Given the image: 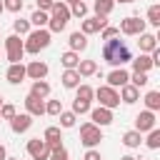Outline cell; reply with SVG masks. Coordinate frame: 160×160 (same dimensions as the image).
<instances>
[{"label": "cell", "mask_w": 160, "mask_h": 160, "mask_svg": "<svg viewBox=\"0 0 160 160\" xmlns=\"http://www.w3.org/2000/svg\"><path fill=\"white\" fill-rule=\"evenodd\" d=\"M148 22L155 25V28H160V5H158V2L148 8Z\"/></svg>", "instance_id": "4dcf8cb0"}, {"label": "cell", "mask_w": 160, "mask_h": 160, "mask_svg": "<svg viewBox=\"0 0 160 160\" xmlns=\"http://www.w3.org/2000/svg\"><path fill=\"white\" fill-rule=\"evenodd\" d=\"M145 108L152 110V112L160 110V92H158V90H150V92L145 95Z\"/></svg>", "instance_id": "f1b7e54d"}, {"label": "cell", "mask_w": 160, "mask_h": 160, "mask_svg": "<svg viewBox=\"0 0 160 160\" xmlns=\"http://www.w3.org/2000/svg\"><path fill=\"white\" fill-rule=\"evenodd\" d=\"M68 20H70V5H65L62 0L60 2L55 0L52 8H50V20H48L50 32H62L65 25H68Z\"/></svg>", "instance_id": "7a4b0ae2"}, {"label": "cell", "mask_w": 160, "mask_h": 160, "mask_svg": "<svg viewBox=\"0 0 160 160\" xmlns=\"http://www.w3.org/2000/svg\"><path fill=\"white\" fill-rule=\"evenodd\" d=\"M48 45H50V30H45V28H38V30L28 32V40L22 42L25 52H30V55H38V52L45 50Z\"/></svg>", "instance_id": "3957f363"}, {"label": "cell", "mask_w": 160, "mask_h": 160, "mask_svg": "<svg viewBox=\"0 0 160 160\" xmlns=\"http://www.w3.org/2000/svg\"><path fill=\"white\" fill-rule=\"evenodd\" d=\"M138 38H140V40H138L140 52H152V50L158 48V38H155V35H150V32H140Z\"/></svg>", "instance_id": "ffe728a7"}, {"label": "cell", "mask_w": 160, "mask_h": 160, "mask_svg": "<svg viewBox=\"0 0 160 160\" xmlns=\"http://www.w3.org/2000/svg\"><path fill=\"white\" fill-rule=\"evenodd\" d=\"M118 30L122 35H140V32H145V20L138 18V15H130V18L120 20V28Z\"/></svg>", "instance_id": "52a82bcc"}, {"label": "cell", "mask_w": 160, "mask_h": 160, "mask_svg": "<svg viewBox=\"0 0 160 160\" xmlns=\"http://www.w3.org/2000/svg\"><path fill=\"white\" fill-rule=\"evenodd\" d=\"M75 70H78V75H80V78H90V75H95V72H98V62H95V60H80Z\"/></svg>", "instance_id": "7402d4cb"}, {"label": "cell", "mask_w": 160, "mask_h": 160, "mask_svg": "<svg viewBox=\"0 0 160 160\" xmlns=\"http://www.w3.org/2000/svg\"><path fill=\"white\" fill-rule=\"evenodd\" d=\"M92 8H95V15L108 18V15L112 12V8H115V0H95V2H92Z\"/></svg>", "instance_id": "cb8c5ba5"}, {"label": "cell", "mask_w": 160, "mask_h": 160, "mask_svg": "<svg viewBox=\"0 0 160 160\" xmlns=\"http://www.w3.org/2000/svg\"><path fill=\"white\" fill-rule=\"evenodd\" d=\"M130 85H135V88H142V85H148V72H132L130 75Z\"/></svg>", "instance_id": "74e56055"}, {"label": "cell", "mask_w": 160, "mask_h": 160, "mask_svg": "<svg viewBox=\"0 0 160 160\" xmlns=\"http://www.w3.org/2000/svg\"><path fill=\"white\" fill-rule=\"evenodd\" d=\"M118 95H120V100H122V102L132 105V102H138V98H140V88H135V85H130V82H128V85H122V88H120V92H118Z\"/></svg>", "instance_id": "ac0fdd59"}, {"label": "cell", "mask_w": 160, "mask_h": 160, "mask_svg": "<svg viewBox=\"0 0 160 160\" xmlns=\"http://www.w3.org/2000/svg\"><path fill=\"white\" fill-rule=\"evenodd\" d=\"M105 25H108V20H105L102 15H95V18H85V20H82V30H80V32H85V35H95V32H100Z\"/></svg>", "instance_id": "30bf717a"}, {"label": "cell", "mask_w": 160, "mask_h": 160, "mask_svg": "<svg viewBox=\"0 0 160 160\" xmlns=\"http://www.w3.org/2000/svg\"><path fill=\"white\" fill-rule=\"evenodd\" d=\"M52 2H55V0H38V10H45V12H48V10L52 8Z\"/></svg>", "instance_id": "ee69618b"}, {"label": "cell", "mask_w": 160, "mask_h": 160, "mask_svg": "<svg viewBox=\"0 0 160 160\" xmlns=\"http://www.w3.org/2000/svg\"><path fill=\"white\" fill-rule=\"evenodd\" d=\"M115 2H135V0H115Z\"/></svg>", "instance_id": "c3c4849f"}, {"label": "cell", "mask_w": 160, "mask_h": 160, "mask_svg": "<svg viewBox=\"0 0 160 160\" xmlns=\"http://www.w3.org/2000/svg\"><path fill=\"white\" fill-rule=\"evenodd\" d=\"M70 15H75V18H85V15H88V5H85L82 0H75V2L70 5Z\"/></svg>", "instance_id": "d6a6232c"}, {"label": "cell", "mask_w": 160, "mask_h": 160, "mask_svg": "<svg viewBox=\"0 0 160 160\" xmlns=\"http://www.w3.org/2000/svg\"><path fill=\"white\" fill-rule=\"evenodd\" d=\"M12 115H15V105H10V102H2V105H0V118H2V120H10Z\"/></svg>", "instance_id": "ab89813d"}, {"label": "cell", "mask_w": 160, "mask_h": 160, "mask_svg": "<svg viewBox=\"0 0 160 160\" xmlns=\"http://www.w3.org/2000/svg\"><path fill=\"white\" fill-rule=\"evenodd\" d=\"M8 158V150H5V145H0V160H5Z\"/></svg>", "instance_id": "f6af8a7d"}, {"label": "cell", "mask_w": 160, "mask_h": 160, "mask_svg": "<svg viewBox=\"0 0 160 160\" xmlns=\"http://www.w3.org/2000/svg\"><path fill=\"white\" fill-rule=\"evenodd\" d=\"M130 62H132V70H135V72H148L150 68H155L150 52H140V55H138L135 60H130Z\"/></svg>", "instance_id": "e0dca14e"}, {"label": "cell", "mask_w": 160, "mask_h": 160, "mask_svg": "<svg viewBox=\"0 0 160 160\" xmlns=\"http://www.w3.org/2000/svg\"><path fill=\"white\" fill-rule=\"evenodd\" d=\"M25 110H28V115L40 118V115H45V102L40 98H35V95H28L25 98Z\"/></svg>", "instance_id": "2e32d148"}, {"label": "cell", "mask_w": 160, "mask_h": 160, "mask_svg": "<svg viewBox=\"0 0 160 160\" xmlns=\"http://www.w3.org/2000/svg\"><path fill=\"white\" fill-rule=\"evenodd\" d=\"M72 112H75V115L90 112V100H80V98H75V100H72Z\"/></svg>", "instance_id": "836d02e7"}, {"label": "cell", "mask_w": 160, "mask_h": 160, "mask_svg": "<svg viewBox=\"0 0 160 160\" xmlns=\"http://www.w3.org/2000/svg\"><path fill=\"white\" fill-rule=\"evenodd\" d=\"M0 105H2V98H0Z\"/></svg>", "instance_id": "816d5d0a"}, {"label": "cell", "mask_w": 160, "mask_h": 160, "mask_svg": "<svg viewBox=\"0 0 160 160\" xmlns=\"http://www.w3.org/2000/svg\"><path fill=\"white\" fill-rule=\"evenodd\" d=\"M62 85H65V88H70V90L80 85V75H78V70H75V68H70V70H65V72H62Z\"/></svg>", "instance_id": "d4e9b609"}, {"label": "cell", "mask_w": 160, "mask_h": 160, "mask_svg": "<svg viewBox=\"0 0 160 160\" xmlns=\"http://www.w3.org/2000/svg\"><path fill=\"white\" fill-rule=\"evenodd\" d=\"M68 42H70V50H75V52H82V50L88 48V35L78 30V32H72V35H70V40H68Z\"/></svg>", "instance_id": "44dd1931"}, {"label": "cell", "mask_w": 160, "mask_h": 160, "mask_svg": "<svg viewBox=\"0 0 160 160\" xmlns=\"http://www.w3.org/2000/svg\"><path fill=\"white\" fill-rule=\"evenodd\" d=\"M60 62L65 65V70H70V68H78V62H80V55H78L75 50H68V52H62V55H60Z\"/></svg>", "instance_id": "484cf974"}, {"label": "cell", "mask_w": 160, "mask_h": 160, "mask_svg": "<svg viewBox=\"0 0 160 160\" xmlns=\"http://www.w3.org/2000/svg\"><path fill=\"white\" fill-rule=\"evenodd\" d=\"M48 20H50V15H48L45 10H35V12L30 15V25H35V28H45Z\"/></svg>", "instance_id": "83f0119b"}, {"label": "cell", "mask_w": 160, "mask_h": 160, "mask_svg": "<svg viewBox=\"0 0 160 160\" xmlns=\"http://www.w3.org/2000/svg\"><path fill=\"white\" fill-rule=\"evenodd\" d=\"M28 155H30L32 160H48V158H50V148H48L45 140L32 138V140H28Z\"/></svg>", "instance_id": "ba28073f"}, {"label": "cell", "mask_w": 160, "mask_h": 160, "mask_svg": "<svg viewBox=\"0 0 160 160\" xmlns=\"http://www.w3.org/2000/svg\"><path fill=\"white\" fill-rule=\"evenodd\" d=\"M30 125H32V115H28V112H22V115H12L10 118V128H12V132H28L30 130Z\"/></svg>", "instance_id": "4fadbf2b"}, {"label": "cell", "mask_w": 160, "mask_h": 160, "mask_svg": "<svg viewBox=\"0 0 160 160\" xmlns=\"http://www.w3.org/2000/svg\"><path fill=\"white\" fill-rule=\"evenodd\" d=\"M130 82V72L125 70V68H115L110 75H108V85L110 88H122V85H128Z\"/></svg>", "instance_id": "9a60e30c"}, {"label": "cell", "mask_w": 160, "mask_h": 160, "mask_svg": "<svg viewBox=\"0 0 160 160\" xmlns=\"http://www.w3.org/2000/svg\"><path fill=\"white\" fill-rule=\"evenodd\" d=\"M122 142H125L128 148H140V142H142V132H138V130H128V132L122 135Z\"/></svg>", "instance_id": "4316f807"}, {"label": "cell", "mask_w": 160, "mask_h": 160, "mask_svg": "<svg viewBox=\"0 0 160 160\" xmlns=\"http://www.w3.org/2000/svg\"><path fill=\"white\" fill-rule=\"evenodd\" d=\"M42 140L48 142V148H50V150L60 148V145H62V142H60V140H62V135H60V128H58V125H50V128L45 130V138H42Z\"/></svg>", "instance_id": "d6986e66"}, {"label": "cell", "mask_w": 160, "mask_h": 160, "mask_svg": "<svg viewBox=\"0 0 160 160\" xmlns=\"http://www.w3.org/2000/svg\"><path fill=\"white\" fill-rule=\"evenodd\" d=\"M90 122H95L98 128H105V125H110L112 122V110L110 108H95V110H90Z\"/></svg>", "instance_id": "9c48e42d"}, {"label": "cell", "mask_w": 160, "mask_h": 160, "mask_svg": "<svg viewBox=\"0 0 160 160\" xmlns=\"http://www.w3.org/2000/svg\"><path fill=\"white\" fill-rule=\"evenodd\" d=\"M25 75H28L30 80H45V75H48V62L32 60L30 65H25Z\"/></svg>", "instance_id": "8fae6325"}, {"label": "cell", "mask_w": 160, "mask_h": 160, "mask_svg": "<svg viewBox=\"0 0 160 160\" xmlns=\"http://www.w3.org/2000/svg\"><path fill=\"white\" fill-rule=\"evenodd\" d=\"M12 28H15V35H28V32H30V20L18 18V20L12 22Z\"/></svg>", "instance_id": "e575fe53"}, {"label": "cell", "mask_w": 160, "mask_h": 160, "mask_svg": "<svg viewBox=\"0 0 160 160\" xmlns=\"http://www.w3.org/2000/svg\"><path fill=\"white\" fill-rule=\"evenodd\" d=\"M75 122H78V115L70 110V112H60V128H75Z\"/></svg>", "instance_id": "1f68e13d"}, {"label": "cell", "mask_w": 160, "mask_h": 160, "mask_svg": "<svg viewBox=\"0 0 160 160\" xmlns=\"http://www.w3.org/2000/svg\"><path fill=\"white\" fill-rule=\"evenodd\" d=\"M85 160H102V158H100V152H98L95 148H88V152H85Z\"/></svg>", "instance_id": "7bdbcfd3"}, {"label": "cell", "mask_w": 160, "mask_h": 160, "mask_svg": "<svg viewBox=\"0 0 160 160\" xmlns=\"http://www.w3.org/2000/svg\"><path fill=\"white\" fill-rule=\"evenodd\" d=\"M30 95H35V98H40V100H45V98L50 95V85H48L45 80H32V88H30Z\"/></svg>", "instance_id": "603a6c76"}, {"label": "cell", "mask_w": 160, "mask_h": 160, "mask_svg": "<svg viewBox=\"0 0 160 160\" xmlns=\"http://www.w3.org/2000/svg\"><path fill=\"white\" fill-rule=\"evenodd\" d=\"M115 35H120V30H118L115 25H105V28L100 30V38H102V40H110V38H115Z\"/></svg>", "instance_id": "f35d334b"}, {"label": "cell", "mask_w": 160, "mask_h": 160, "mask_svg": "<svg viewBox=\"0 0 160 160\" xmlns=\"http://www.w3.org/2000/svg\"><path fill=\"white\" fill-rule=\"evenodd\" d=\"M75 90H78L75 98H80V100H92V95H95V90H92L90 85H78Z\"/></svg>", "instance_id": "d590c367"}, {"label": "cell", "mask_w": 160, "mask_h": 160, "mask_svg": "<svg viewBox=\"0 0 160 160\" xmlns=\"http://www.w3.org/2000/svg\"><path fill=\"white\" fill-rule=\"evenodd\" d=\"M45 112L48 115H60L62 112V102L60 100H48L45 102Z\"/></svg>", "instance_id": "8d00e7d4"}, {"label": "cell", "mask_w": 160, "mask_h": 160, "mask_svg": "<svg viewBox=\"0 0 160 160\" xmlns=\"http://www.w3.org/2000/svg\"><path fill=\"white\" fill-rule=\"evenodd\" d=\"M120 160H138V158H132V155H122Z\"/></svg>", "instance_id": "bcb514c9"}, {"label": "cell", "mask_w": 160, "mask_h": 160, "mask_svg": "<svg viewBox=\"0 0 160 160\" xmlns=\"http://www.w3.org/2000/svg\"><path fill=\"white\" fill-rule=\"evenodd\" d=\"M145 145H148L150 150H158V148H160V130H158V128L148 130V140H145Z\"/></svg>", "instance_id": "f546056e"}, {"label": "cell", "mask_w": 160, "mask_h": 160, "mask_svg": "<svg viewBox=\"0 0 160 160\" xmlns=\"http://www.w3.org/2000/svg\"><path fill=\"white\" fill-rule=\"evenodd\" d=\"M102 60L110 62V65H115V68H122L125 62L132 60V52H130L128 42L120 40V35H115V38L105 40V45H102Z\"/></svg>", "instance_id": "6da1fadb"}, {"label": "cell", "mask_w": 160, "mask_h": 160, "mask_svg": "<svg viewBox=\"0 0 160 160\" xmlns=\"http://www.w3.org/2000/svg\"><path fill=\"white\" fill-rule=\"evenodd\" d=\"M5 78H8V82H12V85H20V82L28 78V75H25V65H22V62H10Z\"/></svg>", "instance_id": "5bb4252c"}, {"label": "cell", "mask_w": 160, "mask_h": 160, "mask_svg": "<svg viewBox=\"0 0 160 160\" xmlns=\"http://www.w3.org/2000/svg\"><path fill=\"white\" fill-rule=\"evenodd\" d=\"M48 160H68V150L60 145V148H55V150H50V158Z\"/></svg>", "instance_id": "b9f144b4"}, {"label": "cell", "mask_w": 160, "mask_h": 160, "mask_svg": "<svg viewBox=\"0 0 160 160\" xmlns=\"http://www.w3.org/2000/svg\"><path fill=\"white\" fill-rule=\"evenodd\" d=\"M2 10H5V8H2V0H0V12H2Z\"/></svg>", "instance_id": "681fc988"}, {"label": "cell", "mask_w": 160, "mask_h": 160, "mask_svg": "<svg viewBox=\"0 0 160 160\" xmlns=\"http://www.w3.org/2000/svg\"><path fill=\"white\" fill-rule=\"evenodd\" d=\"M62 2H65V5H72V2H75V0H62Z\"/></svg>", "instance_id": "7dc6e473"}, {"label": "cell", "mask_w": 160, "mask_h": 160, "mask_svg": "<svg viewBox=\"0 0 160 160\" xmlns=\"http://www.w3.org/2000/svg\"><path fill=\"white\" fill-rule=\"evenodd\" d=\"M92 98H98V102L102 105V108H118L120 105V95H118V88H110V85H100L98 90H95V95Z\"/></svg>", "instance_id": "5b68a950"}, {"label": "cell", "mask_w": 160, "mask_h": 160, "mask_svg": "<svg viewBox=\"0 0 160 160\" xmlns=\"http://www.w3.org/2000/svg\"><path fill=\"white\" fill-rule=\"evenodd\" d=\"M155 128V112L152 110H142L138 118H135V130L138 132H148Z\"/></svg>", "instance_id": "7c38bea8"}, {"label": "cell", "mask_w": 160, "mask_h": 160, "mask_svg": "<svg viewBox=\"0 0 160 160\" xmlns=\"http://www.w3.org/2000/svg\"><path fill=\"white\" fill-rule=\"evenodd\" d=\"M100 140H102V130L95 122H82L80 125V142L85 148H98Z\"/></svg>", "instance_id": "277c9868"}, {"label": "cell", "mask_w": 160, "mask_h": 160, "mask_svg": "<svg viewBox=\"0 0 160 160\" xmlns=\"http://www.w3.org/2000/svg\"><path fill=\"white\" fill-rule=\"evenodd\" d=\"M5 160H18V158H5Z\"/></svg>", "instance_id": "f907efd6"}, {"label": "cell", "mask_w": 160, "mask_h": 160, "mask_svg": "<svg viewBox=\"0 0 160 160\" xmlns=\"http://www.w3.org/2000/svg\"><path fill=\"white\" fill-rule=\"evenodd\" d=\"M5 52H8V60H10V62H20V60H22L25 48H22L20 35H8V38H5Z\"/></svg>", "instance_id": "8992f818"}, {"label": "cell", "mask_w": 160, "mask_h": 160, "mask_svg": "<svg viewBox=\"0 0 160 160\" xmlns=\"http://www.w3.org/2000/svg\"><path fill=\"white\" fill-rule=\"evenodd\" d=\"M2 8L10 12H20L22 10V0H2Z\"/></svg>", "instance_id": "60d3db41"}]
</instances>
